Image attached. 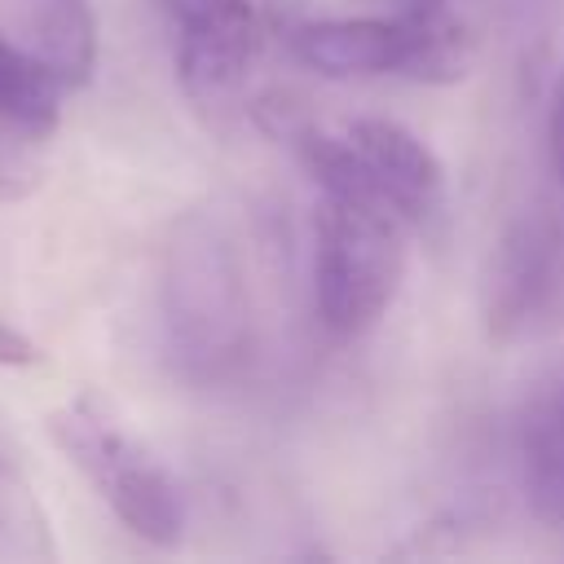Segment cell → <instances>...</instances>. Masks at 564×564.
<instances>
[{
  "label": "cell",
  "mask_w": 564,
  "mask_h": 564,
  "mask_svg": "<svg viewBox=\"0 0 564 564\" xmlns=\"http://www.w3.org/2000/svg\"><path fill=\"white\" fill-rule=\"evenodd\" d=\"M163 339L185 379H220L251 348V295L229 234L189 212L172 225L159 264Z\"/></svg>",
  "instance_id": "obj_1"
},
{
  "label": "cell",
  "mask_w": 564,
  "mask_h": 564,
  "mask_svg": "<svg viewBox=\"0 0 564 564\" xmlns=\"http://www.w3.org/2000/svg\"><path fill=\"white\" fill-rule=\"evenodd\" d=\"M392 207L322 194L313 238V304L335 339H357L397 300L405 273V234Z\"/></svg>",
  "instance_id": "obj_2"
},
{
  "label": "cell",
  "mask_w": 564,
  "mask_h": 564,
  "mask_svg": "<svg viewBox=\"0 0 564 564\" xmlns=\"http://www.w3.org/2000/svg\"><path fill=\"white\" fill-rule=\"evenodd\" d=\"M48 436L84 471V480L101 494V502L115 511V520L132 538H141L150 546H176L181 542V533H185L181 485L93 397H75L62 410H53Z\"/></svg>",
  "instance_id": "obj_3"
},
{
  "label": "cell",
  "mask_w": 564,
  "mask_h": 564,
  "mask_svg": "<svg viewBox=\"0 0 564 564\" xmlns=\"http://www.w3.org/2000/svg\"><path fill=\"white\" fill-rule=\"evenodd\" d=\"M564 317V216L533 207L498 238L485 273V322L494 339Z\"/></svg>",
  "instance_id": "obj_4"
},
{
  "label": "cell",
  "mask_w": 564,
  "mask_h": 564,
  "mask_svg": "<svg viewBox=\"0 0 564 564\" xmlns=\"http://www.w3.org/2000/svg\"><path fill=\"white\" fill-rule=\"evenodd\" d=\"M66 84L0 31V198H26L44 176V145L62 123Z\"/></svg>",
  "instance_id": "obj_5"
},
{
  "label": "cell",
  "mask_w": 564,
  "mask_h": 564,
  "mask_svg": "<svg viewBox=\"0 0 564 564\" xmlns=\"http://www.w3.org/2000/svg\"><path fill=\"white\" fill-rule=\"evenodd\" d=\"M348 141L370 163L383 198L405 225L423 229L445 212V163L414 128H405L401 119L366 115V119H352Z\"/></svg>",
  "instance_id": "obj_6"
},
{
  "label": "cell",
  "mask_w": 564,
  "mask_h": 564,
  "mask_svg": "<svg viewBox=\"0 0 564 564\" xmlns=\"http://www.w3.org/2000/svg\"><path fill=\"white\" fill-rule=\"evenodd\" d=\"M260 57V22L247 0L181 22L176 79L194 106H225Z\"/></svg>",
  "instance_id": "obj_7"
},
{
  "label": "cell",
  "mask_w": 564,
  "mask_h": 564,
  "mask_svg": "<svg viewBox=\"0 0 564 564\" xmlns=\"http://www.w3.org/2000/svg\"><path fill=\"white\" fill-rule=\"evenodd\" d=\"M295 57L326 79H357L401 70L405 35L397 18H322L291 35Z\"/></svg>",
  "instance_id": "obj_8"
},
{
  "label": "cell",
  "mask_w": 564,
  "mask_h": 564,
  "mask_svg": "<svg viewBox=\"0 0 564 564\" xmlns=\"http://www.w3.org/2000/svg\"><path fill=\"white\" fill-rule=\"evenodd\" d=\"M524 498L542 524L564 529V366L529 401L520 423Z\"/></svg>",
  "instance_id": "obj_9"
},
{
  "label": "cell",
  "mask_w": 564,
  "mask_h": 564,
  "mask_svg": "<svg viewBox=\"0 0 564 564\" xmlns=\"http://www.w3.org/2000/svg\"><path fill=\"white\" fill-rule=\"evenodd\" d=\"M26 48L66 84L84 88L97 70V13L93 0H26Z\"/></svg>",
  "instance_id": "obj_10"
},
{
  "label": "cell",
  "mask_w": 564,
  "mask_h": 564,
  "mask_svg": "<svg viewBox=\"0 0 564 564\" xmlns=\"http://www.w3.org/2000/svg\"><path fill=\"white\" fill-rule=\"evenodd\" d=\"M397 22L405 35L401 75L423 84H454L467 75L471 40L463 18L449 9V0H405Z\"/></svg>",
  "instance_id": "obj_11"
},
{
  "label": "cell",
  "mask_w": 564,
  "mask_h": 564,
  "mask_svg": "<svg viewBox=\"0 0 564 564\" xmlns=\"http://www.w3.org/2000/svg\"><path fill=\"white\" fill-rule=\"evenodd\" d=\"M546 159H551V172L564 189V75L555 79V93H551V110H546Z\"/></svg>",
  "instance_id": "obj_12"
},
{
  "label": "cell",
  "mask_w": 564,
  "mask_h": 564,
  "mask_svg": "<svg viewBox=\"0 0 564 564\" xmlns=\"http://www.w3.org/2000/svg\"><path fill=\"white\" fill-rule=\"evenodd\" d=\"M40 361V344L0 313V366H35Z\"/></svg>",
  "instance_id": "obj_13"
},
{
  "label": "cell",
  "mask_w": 564,
  "mask_h": 564,
  "mask_svg": "<svg viewBox=\"0 0 564 564\" xmlns=\"http://www.w3.org/2000/svg\"><path fill=\"white\" fill-rule=\"evenodd\" d=\"M176 22H189V18H203V13H216L225 4H238V0H159Z\"/></svg>",
  "instance_id": "obj_14"
}]
</instances>
